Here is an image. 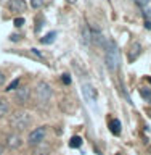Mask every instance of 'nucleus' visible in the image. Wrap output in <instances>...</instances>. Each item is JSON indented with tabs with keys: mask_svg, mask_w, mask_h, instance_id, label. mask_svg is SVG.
<instances>
[{
	"mask_svg": "<svg viewBox=\"0 0 151 155\" xmlns=\"http://www.w3.org/2000/svg\"><path fill=\"white\" fill-rule=\"evenodd\" d=\"M32 53H36V55H37V57H42V53H40V52H39V50H37V48H32Z\"/></svg>",
	"mask_w": 151,
	"mask_h": 155,
	"instance_id": "20",
	"label": "nucleus"
},
{
	"mask_svg": "<svg viewBox=\"0 0 151 155\" xmlns=\"http://www.w3.org/2000/svg\"><path fill=\"white\" fill-rule=\"evenodd\" d=\"M105 61L109 70H118L121 66V55L119 48L114 41H108L105 44Z\"/></svg>",
	"mask_w": 151,
	"mask_h": 155,
	"instance_id": "1",
	"label": "nucleus"
},
{
	"mask_svg": "<svg viewBox=\"0 0 151 155\" xmlns=\"http://www.w3.org/2000/svg\"><path fill=\"white\" fill-rule=\"evenodd\" d=\"M109 129H111V133L116 134V136H119L121 134V121L119 120H111L109 121Z\"/></svg>",
	"mask_w": 151,
	"mask_h": 155,
	"instance_id": "9",
	"label": "nucleus"
},
{
	"mask_svg": "<svg viewBox=\"0 0 151 155\" xmlns=\"http://www.w3.org/2000/svg\"><path fill=\"white\" fill-rule=\"evenodd\" d=\"M45 136H47V128L45 126H40V128H37V129H34L29 133L27 142L31 145H39V144H42V140L45 139Z\"/></svg>",
	"mask_w": 151,
	"mask_h": 155,
	"instance_id": "3",
	"label": "nucleus"
},
{
	"mask_svg": "<svg viewBox=\"0 0 151 155\" xmlns=\"http://www.w3.org/2000/svg\"><path fill=\"white\" fill-rule=\"evenodd\" d=\"M23 145V139H21V136H19L18 133H10L7 136V147L8 149H19Z\"/></svg>",
	"mask_w": 151,
	"mask_h": 155,
	"instance_id": "5",
	"label": "nucleus"
},
{
	"mask_svg": "<svg viewBox=\"0 0 151 155\" xmlns=\"http://www.w3.org/2000/svg\"><path fill=\"white\" fill-rule=\"evenodd\" d=\"M14 97H16V102H18V104H24V102L29 99V89H27V87H21V89L16 91Z\"/></svg>",
	"mask_w": 151,
	"mask_h": 155,
	"instance_id": "7",
	"label": "nucleus"
},
{
	"mask_svg": "<svg viewBox=\"0 0 151 155\" xmlns=\"http://www.w3.org/2000/svg\"><path fill=\"white\" fill-rule=\"evenodd\" d=\"M140 97L146 102H151V89H148V87H140Z\"/></svg>",
	"mask_w": 151,
	"mask_h": 155,
	"instance_id": "12",
	"label": "nucleus"
},
{
	"mask_svg": "<svg viewBox=\"0 0 151 155\" xmlns=\"http://www.w3.org/2000/svg\"><path fill=\"white\" fill-rule=\"evenodd\" d=\"M55 37H56V32L53 31V32H48L47 36H43L42 39H40V42L42 44H52L53 41H55Z\"/></svg>",
	"mask_w": 151,
	"mask_h": 155,
	"instance_id": "14",
	"label": "nucleus"
},
{
	"mask_svg": "<svg viewBox=\"0 0 151 155\" xmlns=\"http://www.w3.org/2000/svg\"><path fill=\"white\" fill-rule=\"evenodd\" d=\"M135 3L138 5V7H146L148 3H151V0H134Z\"/></svg>",
	"mask_w": 151,
	"mask_h": 155,
	"instance_id": "19",
	"label": "nucleus"
},
{
	"mask_svg": "<svg viewBox=\"0 0 151 155\" xmlns=\"http://www.w3.org/2000/svg\"><path fill=\"white\" fill-rule=\"evenodd\" d=\"M10 111V104L7 99H0V118H3Z\"/></svg>",
	"mask_w": 151,
	"mask_h": 155,
	"instance_id": "11",
	"label": "nucleus"
},
{
	"mask_svg": "<svg viewBox=\"0 0 151 155\" xmlns=\"http://www.w3.org/2000/svg\"><path fill=\"white\" fill-rule=\"evenodd\" d=\"M145 28H146V29H151V21H146V23H145Z\"/></svg>",
	"mask_w": 151,
	"mask_h": 155,
	"instance_id": "22",
	"label": "nucleus"
},
{
	"mask_svg": "<svg viewBox=\"0 0 151 155\" xmlns=\"http://www.w3.org/2000/svg\"><path fill=\"white\" fill-rule=\"evenodd\" d=\"M68 2H69V3H74V2H76V0H68Z\"/></svg>",
	"mask_w": 151,
	"mask_h": 155,
	"instance_id": "25",
	"label": "nucleus"
},
{
	"mask_svg": "<svg viewBox=\"0 0 151 155\" xmlns=\"http://www.w3.org/2000/svg\"><path fill=\"white\" fill-rule=\"evenodd\" d=\"M18 39H19V36H16V34H13V36H11V41H18Z\"/></svg>",
	"mask_w": 151,
	"mask_h": 155,
	"instance_id": "23",
	"label": "nucleus"
},
{
	"mask_svg": "<svg viewBox=\"0 0 151 155\" xmlns=\"http://www.w3.org/2000/svg\"><path fill=\"white\" fill-rule=\"evenodd\" d=\"M31 5H32V8H40L43 5V0H31Z\"/></svg>",
	"mask_w": 151,
	"mask_h": 155,
	"instance_id": "16",
	"label": "nucleus"
},
{
	"mask_svg": "<svg viewBox=\"0 0 151 155\" xmlns=\"http://www.w3.org/2000/svg\"><path fill=\"white\" fill-rule=\"evenodd\" d=\"M8 10L13 13H21L26 10V2H24V0H10Z\"/></svg>",
	"mask_w": 151,
	"mask_h": 155,
	"instance_id": "6",
	"label": "nucleus"
},
{
	"mask_svg": "<svg viewBox=\"0 0 151 155\" xmlns=\"http://www.w3.org/2000/svg\"><path fill=\"white\" fill-rule=\"evenodd\" d=\"M13 24H14V26H16V28H21L23 24H24V18H14Z\"/></svg>",
	"mask_w": 151,
	"mask_h": 155,
	"instance_id": "18",
	"label": "nucleus"
},
{
	"mask_svg": "<svg viewBox=\"0 0 151 155\" xmlns=\"http://www.w3.org/2000/svg\"><path fill=\"white\" fill-rule=\"evenodd\" d=\"M140 52H142V47H140V44H134L132 45V48H130V53H129V60L130 61H134L135 58H137L138 55H140Z\"/></svg>",
	"mask_w": 151,
	"mask_h": 155,
	"instance_id": "10",
	"label": "nucleus"
},
{
	"mask_svg": "<svg viewBox=\"0 0 151 155\" xmlns=\"http://www.w3.org/2000/svg\"><path fill=\"white\" fill-rule=\"evenodd\" d=\"M61 82H63V84H66V86H69L71 84V76L68 74V73H64V74L61 76Z\"/></svg>",
	"mask_w": 151,
	"mask_h": 155,
	"instance_id": "15",
	"label": "nucleus"
},
{
	"mask_svg": "<svg viewBox=\"0 0 151 155\" xmlns=\"http://www.w3.org/2000/svg\"><path fill=\"white\" fill-rule=\"evenodd\" d=\"M36 94H37V99L45 104V102H48L52 97V87L48 86L45 81H40L36 87Z\"/></svg>",
	"mask_w": 151,
	"mask_h": 155,
	"instance_id": "4",
	"label": "nucleus"
},
{
	"mask_svg": "<svg viewBox=\"0 0 151 155\" xmlns=\"http://www.w3.org/2000/svg\"><path fill=\"white\" fill-rule=\"evenodd\" d=\"M82 92H84V95H85L87 100H89V99L90 100H95L96 99V91L90 84H84V86H82Z\"/></svg>",
	"mask_w": 151,
	"mask_h": 155,
	"instance_id": "8",
	"label": "nucleus"
},
{
	"mask_svg": "<svg viewBox=\"0 0 151 155\" xmlns=\"http://www.w3.org/2000/svg\"><path fill=\"white\" fill-rule=\"evenodd\" d=\"M3 81H5V76H3V73H0V86L3 84Z\"/></svg>",
	"mask_w": 151,
	"mask_h": 155,
	"instance_id": "21",
	"label": "nucleus"
},
{
	"mask_svg": "<svg viewBox=\"0 0 151 155\" xmlns=\"http://www.w3.org/2000/svg\"><path fill=\"white\" fill-rule=\"evenodd\" d=\"M31 116H29V113H26V111H14V113H11V116H10V124L13 126L14 129L18 131H24L29 128V124H31Z\"/></svg>",
	"mask_w": 151,
	"mask_h": 155,
	"instance_id": "2",
	"label": "nucleus"
},
{
	"mask_svg": "<svg viewBox=\"0 0 151 155\" xmlns=\"http://www.w3.org/2000/svg\"><path fill=\"white\" fill-rule=\"evenodd\" d=\"M149 82H151V79H149Z\"/></svg>",
	"mask_w": 151,
	"mask_h": 155,
	"instance_id": "26",
	"label": "nucleus"
},
{
	"mask_svg": "<svg viewBox=\"0 0 151 155\" xmlns=\"http://www.w3.org/2000/svg\"><path fill=\"white\" fill-rule=\"evenodd\" d=\"M69 145L72 149H79L80 145H82V139L79 137V136H72L71 140H69Z\"/></svg>",
	"mask_w": 151,
	"mask_h": 155,
	"instance_id": "13",
	"label": "nucleus"
},
{
	"mask_svg": "<svg viewBox=\"0 0 151 155\" xmlns=\"http://www.w3.org/2000/svg\"><path fill=\"white\" fill-rule=\"evenodd\" d=\"M2 152H3V147H2V144H0V155H2Z\"/></svg>",
	"mask_w": 151,
	"mask_h": 155,
	"instance_id": "24",
	"label": "nucleus"
},
{
	"mask_svg": "<svg viewBox=\"0 0 151 155\" xmlns=\"http://www.w3.org/2000/svg\"><path fill=\"white\" fill-rule=\"evenodd\" d=\"M19 81H21V79H14V81L11 82V84H10V86L7 87V91L10 92V91H13V89H16V87H18V84H19Z\"/></svg>",
	"mask_w": 151,
	"mask_h": 155,
	"instance_id": "17",
	"label": "nucleus"
}]
</instances>
